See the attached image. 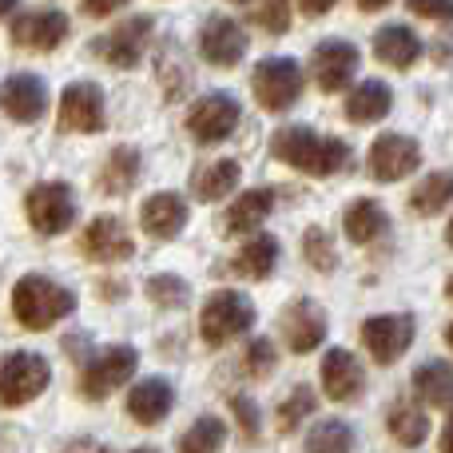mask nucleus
<instances>
[{"mask_svg":"<svg viewBox=\"0 0 453 453\" xmlns=\"http://www.w3.org/2000/svg\"><path fill=\"white\" fill-rule=\"evenodd\" d=\"M239 100L234 96H226V92H211V96H203V100H196L191 104V111H188V132L196 135L199 143H223L226 135L239 127Z\"/></svg>","mask_w":453,"mask_h":453,"instance_id":"f8f14e48","label":"nucleus"},{"mask_svg":"<svg viewBox=\"0 0 453 453\" xmlns=\"http://www.w3.org/2000/svg\"><path fill=\"white\" fill-rule=\"evenodd\" d=\"M274 263H279V242H274L271 234H255V239L242 242L231 258V266L239 274H247V279H266V274L274 271Z\"/></svg>","mask_w":453,"mask_h":453,"instance_id":"cd10ccee","label":"nucleus"},{"mask_svg":"<svg viewBox=\"0 0 453 453\" xmlns=\"http://www.w3.org/2000/svg\"><path fill=\"white\" fill-rule=\"evenodd\" d=\"M386 226H390V219H386L382 203L378 199H354L350 207H346L342 215V231L350 242H374L386 234Z\"/></svg>","mask_w":453,"mask_h":453,"instance_id":"a878e982","label":"nucleus"},{"mask_svg":"<svg viewBox=\"0 0 453 453\" xmlns=\"http://www.w3.org/2000/svg\"><path fill=\"white\" fill-rule=\"evenodd\" d=\"M52 382V370L40 354L12 350L0 354V406H24V402L40 398Z\"/></svg>","mask_w":453,"mask_h":453,"instance_id":"20e7f679","label":"nucleus"},{"mask_svg":"<svg viewBox=\"0 0 453 453\" xmlns=\"http://www.w3.org/2000/svg\"><path fill=\"white\" fill-rule=\"evenodd\" d=\"M386 4H390V0H358L362 12H378V8H386Z\"/></svg>","mask_w":453,"mask_h":453,"instance_id":"c03bdc74","label":"nucleus"},{"mask_svg":"<svg viewBox=\"0 0 453 453\" xmlns=\"http://www.w3.org/2000/svg\"><path fill=\"white\" fill-rule=\"evenodd\" d=\"M314 406H319V402H314L311 386H298V390H290V398L282 402V410H279V430L282 434H295L298 426H303L306 418L314 414Z\"/></svg>","mask_w":453,"mask_h":453,"instance_id":"72a5a7b5","label":"nucleus"},{"mask_svg":"<svg viewBox=\"0 0 453 453\" xmlns=\"http://www.w3.org/2000/svg\"><path fill=\"white\" fill-rule=\"evenodd\" d=\"M76 311V295L60 282L44 279V274H24L12 287V314L20 326L28 330H48L60 319Z\"/></svg>","mask_w":453,"mask_h":453,"instance_id":"f03ea898","label":"nucleus"},{"mask_svg":"<svg viewBox=\"0 0 453 453\" xmlns=\"http://www.w3.org/2000/svg\"><path fill=\"white\" fill-rule=\"evenodd\" d=\"M410 12L426 20H453V0H410Z\"/></svg>","mask_w":453,"mask_h":453,"instance_id":"ea45409f","label":"nucleus"},{"mask_svg":"<svg viewBox=\"0 0 453 453\" xmlns=\"http://www.w3.org/2000/svg\"><path fill=\"white\" fill-rule=\"evenodd\" d=\"M48 108V88L32 72H16L4 80V111L16 124H36Z\"/></svg>","mask_w":453,"mask_h":453,"instance_id":"6ab92c4d","label":"nucleus"},{"mask_svg":"<svg viewBox=\"0 0 453 453\" xmlns=\"http://www.w3.org/2000/svg\"><path fill=\"white\" fill-rule=\"evenodd\" d=\"M12 44L28 48V52H52L68 40V16L56 12V8H36V12H24L12 20Z\"/></svg>","mask_w":453,"mask_h":453,"instance_id":"ddd939ff","label":"nucleus"},{"mask_svg":"<svg viewBox=\"0 0 453 453\" xmlns=\"http://www.w3.org/2000/svg\"><path fill=\"white\" fill-rule=\"evenodd\" d=\"M449 199H453V172H434L430 180H422L414 188V196H410V211L426 219V215H438Z\"/></svg>","mask_w":453,"mask_h":453,"instance_id":"c756f323","label":"nucleus"},{"mask_svg":"<svg viewBox=\"0 0 453 453\" xmlns=\"http://www.w3.org/2000/svg\"><path fill=\"white\" fill-rule=\"evenodd\" d=\"M271 211H274V191L271 188L242 191V196L231 203V211H226V231L247 234V231H255V226H263Z\"/></svg>","mask_w":453,"mask_h":453,"instance_id":"393cba45","label":"nucleus"},{"mask_svg":"<svg viewBox=\"0 0 453 453\" xmlns=\"http://www.w3.org/2000/svg\"><path fill=\"white\" fill-rule=\"evenodd\" d=\"M279 330L295 354H311V350H319L322 338H326V314H322V306L311 303V298H295V303L282 311Z\"/></svg>","mask_w":453,"mask_h":453,"instance_id":"2eb2a0df","label":"nucleus"},{"mask_svg":"<svg viewBox=\"0 0 453 453\" xmlns=\"http://www.w3.org/2000/svg\"><path fill=\"white\" fill-rule=\"evenodd\" d=\"M446 242L453 247V219H449V226H446Z\"/></svg>","mask_w":453,"mask_h":453,"instance_id":"49530a36","label":"nucleus"},{"mask_svg":"<svg viewBox=\"0 0 453 453\" xmlns=\"http://www.w3.org/2000/svg\"><path fill=\"white\" fill-rule=\"evenodd\" d=\"M148 298L156 306H164V311H175V306H188L191 287L180 279V274H156V279L148 282Z\"/></svg>","mask_w":453,"mask_h":453,"instance_id":"f704fd0d","label":"nucleus"},{"mask_svg":"<svg viewBox=\"0 0 453 453\" xmlns=\"http://www.w3.org/2000/svg\"><path fill=\"white\" fill-rule=\"evenodd\" d=\"M390 104H394L390 84H382V80H366V84H358L350 92V100H346V116H350L354 124H378V119L390 116Z\"/></svg>","mask_w":453,"mask_h":453,"instance_id":"b1692460","label":"nucleus"},{"mask_svg":"<svg viewBox=\"0 0 453 453\" xmlns=\"http://www.w3.org/2000/svg\"><path fill=\"white\" fill-rule=\"evenodd\" d=\"M354 72H358V48H354L350 40H322V44L314 48L311 76L322 92H342L354 80Z\"/></svg>","mask_w":453,"mask_h":453,"instance_id":"4468645a","label":"nucleus"},{"mask_svg":"<svg viewBox=\"0 0 453 453\" xmlns=\"http://www.w3.org/2000/svg\"><path fill=\"white\" fill-rule=\"evenodd\" d=\"M140 223L151 239H175L188 226V203L180 196H172V191H159L140 207Z\"/></svg>","mask_w":453,"mask_h":453,"instance_id":"aec40b11","label":"nucleus"},{"mask_svg":"<svg viewBox=\"0 0 453 453\" xmlns=\"http://www.w3.org/2000/svg\"><path fill=\"white\" fill-rule=\"evenodd\" d=\"M441 453H453V410H449V418H446V426H441Z\"/></svg>","mask_w":453,"mask_h":453,"instance_id":"37998d69","label":"nucleus"},{"mask_svg":"<svg viewBox=\"0 0 453 453\" xmlns=\"http://www.w3.org/2000/svg\"><path fill=\"white\" fill-rule=\"evenodd\" d=\"M418 167H422V148H418V140H410V135L386 132L370 143V175H374L378 183H398V180H406V175H414Z\"/></svg>","mask_w":453,"mask_h":453,"instance_id":"1a4fd4ad","label":"nucleus"},{"mask_svg":"<svg viewBox=\"0 0 453 453\" xmlns=\"http://www.w3.org/2000/svg\"><path fill=\"white\" fill-rule=\"evenodd\" d=\"M303 4V12H311V16H322V12H330V8L338 4V0H298Z\"/></svg>","mask_w":453,"mask_h":453,"instance_id":"79ce46f5","label":"nucleus"},{"mask_svg":"<svg viewBox=\"0 0 453 453\" xmlns=\"http://www.w3.org/2000/svg\"><path fill=\"white\" fill-rule=\"evenodd\" d=\"M24 211H28V223L40 234H64L76 219V199H72L68 183H40V188L28 191Z\"/></svg>","mask_w":453,"mask_h":453,"instance_id":"9d476101","label":"nucleus"},{"mask_svg":"<svg viewBox=\"0 0 453 453\" xmlns=\"http://www.w3.org/2000/svg\"><path fill=\"white\" fill-rule=\"evenodd\" d=\"M386 426H390V438L410 449L422 446L426 434H430V422H426L422 406H414V402H394L390 414H386Z\"/></svg>","mask_w":453,"mask_h":453,"instance_id":"c85d7f7f","label":"nucleus"},{"mask_svg":"<svg viewBox=\"0 0 453 453\" xmlns=\"http://www.w3.org/2000/svg\"><path fill=\"white\" fill-rule=\"evenodd\" d=\"M234 4H242V0H234Z\"/></svg>","mask_w":453,"mask_h":453,"instance_id":"3c124183","label":"nucleus"},{"mask_svg":"<svg viewBox=\"0 0 453 453\" xmlns=\"http://www.w3.org/2000/svg\"><path fill=\"white\" fill-rule=\"evenodd\" d=\"M127 0H84V12L88 16H111V12H119Z\"/></svg>","mask_w":453,"mask_h":453,"instance_id":"a19ab883","label":"nucleus"},{"mask_svg":"<svg viewBox=\"0 0 453 453\" xmlns=\"http://www.w3.org/2000/svg\"><path fill=\"white\" fill-rule=\"evenodd\" d=\"M234 183H239V164H234V159H219V164H211V167H203V172H199L196 196L203 199V203H215V199L231 196Z\"/></svg>","mask_w":453,"mask_h":453,"instance_id":"7c9ffc66","label":"nucleus"},{"mask_svg":"<svg viewBox=\"0 0 453 453\" xmlns=\"http://www.w3.org/2000/svg\"><path fill=\"white\" fill-rule=\"evenodd\" d=\"M322 390H326L330 402H358L362 390H366V370L354 358L350 350H330L322 358Z\"/></svg>","mask_w":453,"mask_h":453,"instance_id":"a211bd4d","label":"nucleus"},{"mask_svg":"<svg viewBox=\"0 0 453 453\" xmlns=\"http://www.w3.org/2000/svg\"><path fill=\"white\" fill-rule=\"evenodd\" d=\"M446 342H449V350H453V322H449V330H446Z\"/></svg>","mask_w":453,"mask_h":453,"instance_id":"de8ad7c7","label":"nucleus"},{"mask_svg":"<svg viewBox=\"0 0 453 453\" xmlns=\"http://www.w3.org/2000/svg\"><path fill=\"white\" fill-rule=\"evenodd\" d=\"M271 151H274V159H282L287 167L306 172V175H319V180H326V175L342 172V167L350 164V143L326 140V135L311 132V127H303V124L279 127L271 140Z\"/></svg>","mask_w":453,"mask_h":453,"instance_id":"f257e3e1","label":"nucleus"},{"mask_svg":"<svg viewBox=\"0 0 453 453\" xmlns=\"http://www.w3.org/2000/svg\"><path fill=\"white\" fill-rule=\"evenodd\" d=\"M223 441H226V426L219 418H199L180 438V453H219Z\"/></svg>","mask_w":453,"mask_h":453,"instance_id":"473e14b6","label":"nucleus"},{"mask_svg":"<svg viewBox=\"0 0 453 453\" xmlns=\"http://www.w3.org/2000/svg\"><path fill=\"white\" fill-rule=\"evenodd\" d=\"M250 20H255L263 32L282 36V32L290 28V0H258V4L250 8Z\"/></svg>","mask_w":453,"mask_h":453,"instance_id":"c9c22d12","label":"nucleus"},{"mask_svg":"<svg viewBox=\"0 0 453 453\" xmlns=\"http://www.w3.org/2000/svg\"><path fill=\"white\" fill-rule=\"evenodd\" d=\"M303 255L311 266H319V271H334V247H330V234L322 231V226H311V231L303 234Z\"/></svg>","mask_w":453,"mask_h":453,"instance_id":"4c0bfd02","label":"nucleus"},{"mask_svg":"<svg viewBox=\"0 0 453 453\" xmlns=\"http://www.w3.org/2000/svg\"><path fill=\"white\" fill-rule=\"evenodd\" d=\"M151 28H156V20L151 16H132V20H119L116 28L108 32V36L96 40V56H100L104 64H111V68L119 72H132L143 64V52H148V36Z\"/></svg>","mask_w":453,"mask_h":453,"instance_id":"423d86ee","label":"nucleus"},{"mask_svg":"<svg viewBox=\"0 0 453 453\" xmlns=\"http://www.w3.org/2000/svg\"><path fill=\"white\" fill-rule=\"evenodd\" d=\"M16 4H20V0H0V16H8V12H12V8Z\"/></svg>","mask_w":453,"mask_h":453,"instance_id":"a18cd8bd","label":"nucleus"},{"mask_svg":"<svg viewBox=\"0 0 453 453\" xmlns=\"http://www.w3.org/2000/svg\"><path fill=\"white\" fill-rule=\"evenodd\" d=\"M350 449H354V430L346 422H338V418L319 422L311 430V438H306V453H350Z\"/></svg>","mask_w":453,"mask_h":453,"instance_id":"2f4dec72","label":"nucleus"},{"mask_svg":"<svg viewBox=\"0 0 453 453\" xmlns=\"http://www.w3.org/2000/svg\"><path fill=\"white\" fill-rule=\"evenodd\" d=\"M80 250L96 263H124V258L135 255V242H132V231L124 226V219L116 215H104V219L88 223V231L80 234Z\"/></svg>","mask_w":453,"mask_h":453,"instance_id":"f3484780","label":"nucleus"},{"mask_svg":"<svg viewBox=\"0 0 453 453\" xmlns=\"http://www.w3.org/2000/svg\"><path fill=\"white\" fill-rule=\"evenodd\" d=\"M231 410H234V418H239L242 434L255 441V438H258V410H255V402L242 398V394H234V398H231Z\"/></svg>","mask_w":453,"mask_h":453,"instance_id":"58836bf2","label":"nucleus"},{"mask_svg":"<svg viewBox=\"0 0 453 453\" xmlns=\"http://www.w3.org/2000/svg\"><path fill=\"white\" fill-rule=\"evenodd\" d=\"M250 326H255V303L239 290H215L199 311V334L207 346H226Z\"/></svg>","mask_w":453,"mask_h":453,"instance_id":"7ed1b4c3","label":"nucleus"},{"mask_svg":"<svg viewBox=\"0 0 453 453\" xmlns=\"http://www.w3.org/2000/svg\"><path fill=\"white\" fill-rule=\"evenodd\" d=\"M414 394L434 410H453V362H422L414 370Z\"/></svg>","mask_w":453,"mask_h":453,"instance_id":"5701e85b","label":"nucleus"},{"mask_svg":"<svg viewBox=\"0 0 453 453\" xmlns=\"http://www.w3.org/2000/svg\"><path fill=\"white\" fill-rule=\"evenodd\" d=\"M172 386L164 382V378H148V382H140L132 394H127V414L135 418L140 426H159L167 414H172Z\"/></svg>","mask_w":453,"mask_h":453,"instance_id":"4be33fe9","label":"nucleus"},{"mask_svg":"<svg viewBox=\"0 0 453 453\" xmlns=\"http://www.w3.org/2000/svg\"><path fill=\"white\" fill-rule=\"evenodd\" d=\"M132 453H159V449H132Z\"/></svg>","mask_w":453,"mask_h":453,"instance_id":"8fccbe9b","label":"nucleus"},{"mask_svg":"<svg viewBox=\"0 0 453 453\" xmlns=\"http://www.w3.org/2000/svg\"><path fill=\"white\" fill-rule=\"evenodd\" d=\"M199 52H203L207 64L215 68H234L247 52V32H242L239 20L231 16H211V20L199 28Z\"/></svg>","mask_w":453,"mask_h":453,"instance_id":"dca6fc26","label":"nucleus"},{"mask_svg":"<svg viewBox=\"0 0 453 453\" xmlns=\"http://www.w3.org/2000/svg\"><path fill=\"white\" fill-rule=\"evenodd\" d=\"M446 295L453 298V274H449V282H446Z\"/></svg>","mask_w":453,"mask_h":453,"instance_id":"09e8293b","label":"nucleus"},{"mask_svg":"<svg viewBox=\"0 0 453 453\" xmlns=\"http://www.w3.org/2000/svg\"><path fill=\"white\" fill-rule=\"evenodd\" d=\"M414 342V314H378V319L362 322V346L378 366H390Z\"/></svg>","mask_w":453,"mask_h":453,"instance_id":"6e6552de","label":"nucleus"},{"mask_svg":"<svg viewBox=\"0 0 453 453\" xmlns=\"http://www.w3.org/2000/svg\"><path fill=\"white\" fill-rule=\"evenodd\" d=\"M140 180V151L135 148H116L100 167V191L104 196H127Z\"/></svg>","mask_w":453,"mask_h":453,"instance_id":"bb28decb","label":"nucleus"},{"mask_svg":"<svg viewBox=\"0 0 453 453\" xmlns=\"http://www.w3.org/2000/svg\"><path fill=\"white\" fill-rule=\"evenodd\" d=\"M250 84H255V96L266 111H287L303 96V68L295 60H287V56H271V60H263L255 68Z\"/></svg>","mask_w":453,"mask_h":453,"instance_id":"39448f33","label":"nucleus"},{"mask_svg":"<svg viewBox=\"0 0 453 453\" xmlns=\"http://www.w3.org/2000/svg\"><path fill=\"white\" fill-rule=\"evenodd\" d=\"M274 362H279V350H274L271 338H250L247 354H242V366H247L250 378H266L274 370Z\"/></svg>","mask_w":453,"mask_h":453,"instance_id":"e433bc0d","label":"nucleus"},{"mask_svg":"<svg viewBox=\"0 0 453 453\" xmlns=\"http://www.w3.org/2000/svg\"><path fill=\"white\" fill-rule=\"evenodd\" d=\"M374 52L382 64L406 72L422 60V40H418V32L406 28V24H386V28L374 36Z\"/></svg>","mask_w":453,"mask_h":453,"instance_id":"412c9836","label":"nucleus"},{"mask_svg":"<svg viewBox=\"0 0 453 453\" xmlns=\"http://www.w3.org/2000/svg\"><path fill=\"white\" fill-rule=\"evenodd\" d=\"M108 124V111H104V92L92 80H76V84L64 88L60 96V127L64 132H80V135H96Z\"/></svg>","mask_w":453,"mask_h":453,"instance_id":"9b49d317","label":"nucleus"},{"mask_svg":"<svg viewBox=\"0 0 453 453\" xmlns=\"http://www.w3.org/2000/svg\"><path fill=\"white\" fill-rule=\"evenodd\" d=\"M140 366V354L132 346H108L104 354H96L84 366V378H80V394L88 402H104L108 394H116V386H124L127 378Z\"/></svg>","mask_w":453,"mask_h":453,"instance_id":"0eeeda50","label":"nucleus"}]
</instances>
